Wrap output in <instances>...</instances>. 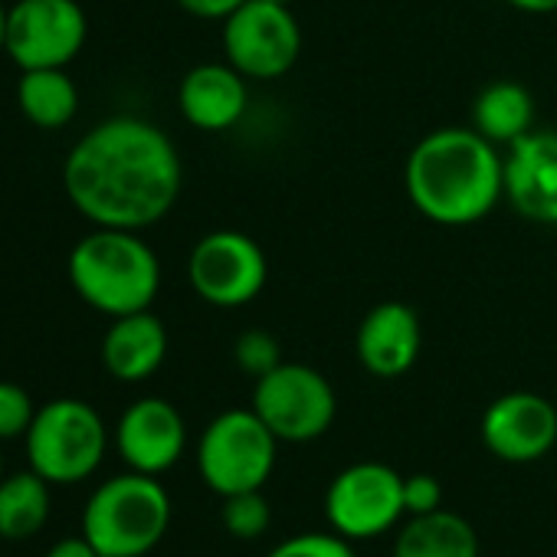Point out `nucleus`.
Instances as JSON below:
<instances>
[{"label": "nucleus", "mask_w": 557, "mask_h": 557, "mask_svg": "<svg viewBox=\"0 0 557 557\" xmlns=\"http://www.w3.org/2000/svg\"><path fill=\"white\" fill-rule=\"evenodd\" d=\"M184 181L174 141L151 122L119 115L86 132L66 158L73 207L96 226L145 230L171 213Z\"/></svg>", "instance_id": "nucleus-1"}, {"label": "nucleus", "mask_w": 557, "mask_h": 557, "mask_svg": "<svg viewBox=\"0 0 557 557\" xmlns=\"http://www.w3.org/2000/svg\"><path fill=\"white\" fill-rule=\"evenodd\" d=\"M404 181L430 223L472 226L505 197V154L472 125L436 128L413 145Z\"/></svg>", "instance_id": "nucleus-2"}, {"label": "nucleus", "mask_w": 557, "mask_h": 557, "mask_svg": "<svg viewBox=\"0 0 557 557\" xmlns=\"http://www.w3.org/2000/svg\"><path fill=\"white\" fill-rule=\"evenodd\" d=\"M70 283L86 306L122 319L151 309L161 289V262L135 230L99 226L73 246Z\"/></svg>", "instance_id": "nucleus-3"}, {"label": "nucleus", "mask_w": 557, "mask_h": 557, "mask_svg": "<svg viewBox=\"0 0 557 557\" xmlns=\"http://www.w3.org/2000/svg\"><path fill=\"white\" fill-rule=\"evenodd\" d=\"M171 528V495L158 475L125 472L102 482L83 508V534L102 557H148Z\"/></svg>", "instance_id": "nucleus-4"}, {"label": "nucleus", "mask_w": 557, "mask_h": 557, "mask_svg": "<svg viewBox=\"0 0 557 557\" xmlns=\"http://www.w3.org/2000/svg\"><path fill=\"white\" fill-rule=\"evenodd\" d=\"M27 459L50 485H73L89 479L109 449V433L96 407L76 397L50 400L37 410L27 430Z\"/></svg>", "instance_id": "nucleus-5"}, {"label": "nucleus", "mask_w": 557, "mask_h": 557, "mask_svg": "<svg viewBox=\"0 0 557 557\" xmlns=\"http://www.w3.org/2000/svg\"><path fill=\"white\" fill-rule=\"evenodd\" d=\"M275 453H278V440L252 407L223 410L200 433L197 469L207 488L226 498L236 492L262 488L275 469Z\"/></svg>", "instance_id": "nucleus-6"}, {"label": "nucleus", "mask_w": 557, "mask_h": 557, "mask_svg": "<svg viewBox=\"0 0 557 557\" xmlns=\"http://www.w3.org/2000/svg\"><path fill=\"white\" fill-rule=\"evenodd\" d=\"M252 410L278 443H312L335 423L338 397L322 371L299 361H283L256 377Z\"/></svg>", "instance_id": "nucleus-7"}, {"label": "nucleus", "mask_w": 557, "mask_h": 557, "mask_svg": "<svg viewBox=\"0 0 557 557\" xmlns=\"http://www.w3.org/2000/svg\"><path fill=\"white\" fill-rule=\"evenodd\" d=\"M223 53L246 79H278L299 63L302 27L289 4L246 0L223 21Z\"/></svg>", "instance_id": "nucleus-8"}, {"label": "nucleus", "mask_w": 557, "mask_h": 557, "mask_svg": "<svg viewBox=\"0 0 557 557\" xmlns=\"http://www.w3.org/2000/svg\"><path fill=\"white\" fill-rule=\"evenodd\" d=\"M194 293L216 309H239L259 299L269 283L262 246L239 230H213L197 239L187 259Z\"/></svg>", "instance_id": "nucleus-9"}, {"label": "nucleus", "mask_w": 557, "mask_h": 557, "mask_svg": "<svg viewBox=\"0 0 557 557\" xmlns=\"http://www.w3.org/2000/svg\"><path fill=\"white\" fill-rule=\"evenodd\" d=\"M332 531L348 541H364L391 531L404 511V475L387 462H355L342 469L325 492Z\"/></svg>", "instance_id": "nucleus-10"}, {"label": "nucleus", "mask_w": 557, "mask_h": 557, "mask_svg": "<svg viewBox=\"0 0 557 557\" xmlns=\"http://www.w3.org/2000/svg\"><path fill=\"white\" fill-rule=\"evenodd\" d=\"M86 44L76 0H21L8 14V53L21 70H63Z\"/></svg>", "instance_id": "nucleus-11"}, {"label": "nucleus", "mask_w": 557, "mask_h": 557, "mask_svg": "<svg viewBox=\"0 0 557 557\" xmlns=\"http://www.w3.org/2000/svg\"><path fill=\"white\" fill-rule=\"evenodd\" d=\"M482 443L502 462H534L557 443V410L531 391L502 394L482 413Z\"/></svg>", "instance_id": "nucleus-12"}, {"label": "nucleus", "mask_w": 557, "mask_h": 557, "mask_svg": "<svg viewBox=\"0 0 557 557\" xmlns=\"http://www.w3.org/2000/svg\"><path fill=\"white\" fill-rule=\"evenodd\" d=\"M187 446V426L174 404L161 397L135 400L119 426H115V449L132 472L164 475L177 466Z\"/></svg>", "instance_id": "nucleus-13"}, {"label": "nucleus", "mask_w": 557, "mask_h": 557, "mask_svg": "<svg viewBox=\"0 0 557 557\" xmlns=\"http://www.w3.org/2000/svg\"><path fill=\"white\" fill-rule=\"evenodd\" d=\"M505 200L518 216L557 226V132L531 128L505 148Z\"/></svg>", "instance_id": "nucleus-14"}, {"label": "nucleus", "mask_w": 557, "mask_h": 557, "mask_svg": "<svg viewBox=\"0 0 557 557\" xmlns=\"http://www.w3.org/2000/svg\"><path fill=\"white\" fill-rule=\"evenodd\" d=\"M423 348L420 315L407 302H377L358 325L355 351L368 374L400 377L407 374Z\"/></svg>", "instance_id": "nucleus-15"}, {"label": "nucleus", "mask_w": 557, "mask_h": 557, "mask_svg": "<svg viewBox=\"0 0 557 557\" xmlns=\"http://www.w3.org/2000/svg\"><path fill=\"white\" fill-rule=\"evenodd\" d=\"M177 106L194 128L226 132L246 115L249 106L246 76L230 63H200L181 79Z\"/></svg>", "instance_id": "nucleus-16"}, {"label": "nucleus", "mask_w": 557, "mask_h": 557, "mask_svg": "<svg viewBox=\"0 0 557 557\" xmlns=\"http://www.w3.org/2000/svg\"><path fill=\"white\" fill-rule=\"evenodd\" d=\"M168 358V329L151 309L132 312L112 322L102 342V361L106 371L115 381L138 384L148 381Z\"/></svg>", "instance_id": "nucleus-17"}, {"label": "nucleus", "mask_w": 557, "mask_h": 557, "mask_svg": "<svg viewBox=\"0 0 557 557\" xmlns=\"http://www.w3.org/2000/svg\"><path fill=\"white\" fill-rule=\"evenodd\" d=\"M394 557H479L475 528L446 508L410 515L394 541Z\"/></svg>", "instance_id": "nucleus-18"}, {"label": "nucleus", "mask_w": 557, "mask_h": 557, "mask_svg": "<svg viewBox=\"0 0 557 557\" xmlns=\"http://www.w3.org/2000/svg\"><path fill=\"white\" fill-rule=\"evenodd\" d=\"M472 128L498 148L515 145L534 128V99L515 79L488 83L472 102Z\"/></svg>", "instance_id": "nucleus-19"}, {"label": "nucleus", "mask_w": 557, "mask_h": 557, "mask_svg": "<svg viewBox=\"0 0 557 557\" xmlns=\"http://www.w3.org/2000/svg\"><path fill=\"white\" fill-rule=\"evenodd\" d=\"M50 482L34 469L0 479V537L30 541L50 521Z\"/></svg>", "instance_id": "nucleus-20"}, {"label": "nucleus", "mask_w": 557, "mask_h": 557, "mask_svg": "<svg viewBox=\"0 0 557 557\" xmlns=\"http://www.w3.org/2000/svg\"><path fill=\"white\" fill-rule=\"evenodd\" d=\"M17 102L37 128H63L79 109V92L63 70H24Z\"/></svg>", "instance_id": "nucleus-21"}, {"label": "nucleus", "mask_w": 557, "mask_h": 557, "mask_svg": "<svg viewBox=\"0 0 557 557\" xmlns=\"http://www.w3.org/2000/svg\"><path fill=\"white\" fill-rule=\"evenodd\" d=\"M269 521H272V508H269V498L262 495V488L236 492V495L223 498V528L236 541L262 537L269 531Z\"/></svg>", "instance_id": "nucleus-22"}, {"label": "nucleus", "mask_w": 557, "mask_h": 557, "mask_svg": "<svg viewBox=\"0 0 557 557\" xmlns=\"http://www.w3.org/2000/svg\"><path fill=\"white\" fill-rule=\"evenodd\" d=\"M233 358L236 364L249 374V377H262L272 368L283 364V348H278L275 335L265 329H249L236 338L233 345Z\"/></svg>", "instance_id": "nucleus-23"}, {"label": "nucleus", "mask_w": 557, "mask_h": 557, "mask_svg": "<svg viewBox=\"0 0 557 557\" xmlns=\"http://www.w3.org/2000/svg\"><path fill=\"white\" fill-rule=\"evenodd\" d=\"M265 557H358L351 541L342 537L338 531L322 534V531H309V534H296L286 537L283 544H275Z\"/></svg>", "instance_id": "nucleus-24"}, {"label": "nucleus", "mask_w": 557, "mask_h": 557, "mask_svg": "<svg viewBox=\"0 0 557 557\" xmlns=\"http://www.w3.org/2000/svg\"><path fill=\"white\" fill-rule=\"evenodd\" d=\"M34 417H37V407L30 394L11 381H0V443L27 436Z\"/></svg>", "instance_id": "nucleus-25"}, {"label": "nucleus", "mask_w": 557, "mask_h": 557, "mask_svg": "<svg viewBox=\"0 0 557 557\" xmlns=\"http://www.w3.org/2000/svg\"><path fill=\"white\" fill-rule=\"evenodd\" d=\"M436 508H443V485L426 472L404 475V511H407V518L410 515H430Z\"/></svg>", "instance_id": "nucleus-26"}, {"label": "nucleus", "mask_w": 557, "mask_h": 557, "mask_svg": "<svg viewBox=\"0 0 557 557\" xmlns=\"http://www.w3.org/2000/svg\"><path fill=\"white\" fill-rule=\"evenodd\" d=\"M177 4L190 17H200V21H226V17H233L246 4V0H177Z\"/></svg>", "instance_id": "nucleus-27"}, {"label": "nucleus", "mask_w": 557, "mask_h": 557, "mask_svg": "<svg viewBox=\"0 0 557 557\" xmlns=\"http://www.w3.org/2000/svg\"><path fill=\"white\" fill-rule=\"evenodd\" d=\"M47 557H102V554L92 547V541H89L86 534H76V537L57 541V544L47 550Z\"/></svg>", "instance_id": "nucleus-28"}, {"label": "nucleus", "mask_w": 557, "mask_h": 557, "mask_svg": "<svg viewBox=\"0 0 557 557\" xmlns=\"http://www.w3.org/2000/svg\"><path fill=\"white\" fill-rule=\"evenodd\" d=\"M515 11L521 14H554L557 11V0H505Z\"/></svg>", "instance_id": "nucleus-29"}, {"label": "nucleus", "mask_w": 557, "mask_h": 557, "mask_svg": "<svg viewBox=\"0 0 557 557\" xmlns=\"http://www.w3.org/2000/svg\"><path fill=\"white\" fill-rule=\"evenodd\" d=\"M8 14L11 11H4V4H0V50H8Z\"/></svg>", "instance_id": "nucleus-30"}, {"label": "nucleus", "mask_w": 557, "mask_h": 557, "mask_svg": "<svg viewBox=\"0 0 557 557\" xmlns=\"http://www.w3.org/2000/svg\"><path fill=\"white\" fill-rule=\"evenodd\" d=\"M0 479H4V453H0Z\"/></svg>", "instance_id": "nucleus-31"}, {"label": "nucleus", "mask_w": 557, "mask_h": 557, "mask_svg": "<svg viewBox=\"0 0 557 557\" xmlns=\"http://www.w3.org/2000/svg\"><path fill=\"white\" fill-rule=\"evenodd\" d=\"M269 4H293V0H269Z\"/></svg>", "instance_id": "nucleus-32"}]
</instances>
